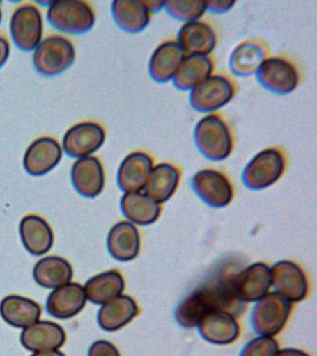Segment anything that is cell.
I'll return each mask as SVG.
<instances>
[{"instance_id":"1","label":"cell","mask_w":317,"mask_h":356,"mask_svg":"<svg viewBox=\"0 0 317 356\" xmlns=\"http://www.w3.org/2000/svg\"><path fill=\"white\" fill-rule=\"evenodd\" d=\"M235 266L231 264L219 267L204 283L183 298L175 310L174 316L180 327L193 328L210 312L224 311L239 316L246 303L236 299L233 289Z\"/></svg>"},{"instance_id":"2","label":"cell","mask_w":317,"mask_h":356,"mask_svg":"<svg viewBox=\"0 0 317 356\" xmlns=\"http://www.w3.org/2000/svg\"><path fill=\"white\" fill-rule=\"evenodd\" d=\"M194 138L200 153L208 160L224 161L233 152L232 132L218 114H208L200 119L194 128Z\"/></svg>"},{"instance_id":"3","label":"cell","mask_w":317,"mask_h":356,"mask_svg":"<svg viewBox=\"0 0 317 356\" xmlns=\"http://www.w3.org/2000/svg\"><path fill=\"white\" fill-rule=\"evenodd\" d=\"M285 154L277 147L257 153L245 167L242 181L247 188L261 191L277 183L285 172Z\"/></svg>"},{"instance_id":"4","label":"cell","mask_w":317,"mask_h":356,"mask_svg":"<svg viewBox=\"0 0 317 356\" xmlns=\"http://www.w3.org/2000/svg\"><path fill=\"white\" fill-rule=\"evenodd\" d=\"M291 302L277 292L264 295L253 308L250 322L258 335L272 337L279 334L291 313Z\"/></svg>"},{"instance_id":"5","label":"cell","mask_w":317,"mask_h":356,"mask_svg":"<svg viewBox=\"0 0 317 356\" xmlns=\"http://www.w3.org/2000/svg\"><path fill=\"white\" fill-rule=\"evenodd\" d=\"M47 19L49 24L62 32H88L95 24V14L87 2L80 0H57L49 3Z\"/></svg>"},{"instance_id":"6","label":"cell","mask_w":317,"mask_h":356,"mask_svg":"<svg viewBox=\"0 0 317 356\" xmlns=\"http://www.w3.org/2000/svg\"><path fill=\"white\" fill-rule=\"evenodd\" d=\"M76 51L73 44L61 35H51L36 47L33 63L36 70L46 76L62 74L74 63Z\"/></svg>"},{"instance_id":"7","label":"cell","mask_w":317,"mask_h":356,"mask_svg":"<svg viewBox=\"0 0 317 356\" xmlns=\"http://www.w3.org/2000/svg\"><path fill=\"white\" fill-rule=\"evenodd\" d=\"M235 93V85L229 78L214 74L192 89L189 100L192 107L199 113H213L227 105Z\"/></svg>"},{"instance_id":"8","label":"cell","mask_w":317,"mask_h":356,"mask_svg":"<svg viewBox=\"0 0 317 356\" xmlns=\"http://www.w3.org/2000/svg\"><path fill=\"white\" fill-rule=\"evenodd\" d=\"M255 74L263 88L277 95L291 94L300 83L297 67L282 57L267 58Z\"/></svg>"},{"instance_id":"9","label":"cell","mask_w":317,"mask_h":356,"mask_svg":"<svg viewBox=\"0 0 317 356\" xmlns=\"http://www.w3.org/2000/svg\"><path fill=\"white\" fill-rule=\"evenodd\" d=\"M191 188L203 202L212 208L226 207L233 200L232 183L218 170H200L192 177Z\"/></svg>"},{"instance_id":"10","label":"cell","mask_w":317,"mask_h":356,"mask_svg":"<svg viewBox=\"0 0 317 356\" xmlns=\"http://www.w3.org/2000/svg\"><path fill=\"white\" fill-rule=\"evenodd\" d=\"M10 33L16 46L31 51L40 44L43 21L40 11L33 5H23L13 13L10 19Z\"/></svg>"},{"instance_id":"11","label":"cell","mask_w":317,"mask_h":356,"mask_svg":"<svg viewBox=\"0 0 317 356\" xmlns=\"http://www.w3.org/2000/svg\"><path fill=\"white\" fill-rule=\"evenodd\" d=\"M105 141V131L101 124L83 122L75 124L65 133L63 149L71 158H86L101 149Z\"/></svg>"},{"instance_id":"12","label":"cell","mask_w":317,"mask_h":356,"mask_svg":"<svg viewBox=\"0 0 317 356\" xmlns=\"http://www.w3.org/2000/svg\"><path fill=\"white\" fill-rule=\"evenodd\" d=\"M272 284L271 268L264 263H255L233 278V289L240 302H258L268 292Z\"/></svg>"},{"instance_id":"13","label":"cell","mask_w":317,"mask_h":356,"mask_svg":"<svg viewBox=\"0 0 317 356\" xmlns=\"http://www.w3.org/2000/svg\"><path fill=\"white\" fill-rule=\"evenodd\" d=\"M272 284L275 292L291 302H299L308 293V280L305 273L291 261H280L271 268Z\"/></svg>"},{"instance_id":"14","label":"cell","mask_w":317,"mask_h":356,"mask_svg":"<svg viewBox=\"0 0 317 356\" xmlns=\"http://www.w3.org/2000/svg\"><path fill=\"white\" fill-rule=\"evenodd\" d=\"M62 156V147L56 139L49 136L36 139L24 153V170L29 175L40 177L55 168Z\"/></svg>"},{"instance_id":"15","label":"cell","mask_w":317,"mask_h":356,"mask_svg":"<svg viewBox=\"0 0 317 356\" xmlns=\"http://www.w3.org/2000/svg\"><path fill=\"white\" fill-rule=\"evenodd\" d=\"M87 302L84 288L79 283H68L54 289L46 302L49 316L58 319H70L83 310Z\"/></svg>"},{"instance_id":"16","label":"cell","mask_w":317,"mask_h":356,"mask_svg":"<svg viewBox=\"0 0 317 356\" xmlns=\"http://www.w3.org/2000/svg\"><path fill=\"white\" fill-rule=\"evenodd\" d=\"M74 188L86 197H95L105 188V170L99 159L88 156L75 161L71 170Z\"/></svg>"},{"instance_id":"17","label":"cell","mask_w":317,"mask_h":356,"mask_svg":"<svg viewBox=\"0 0 317 356\" xmlns=\"http://www.w3.org/2000/svg\"><path fill=\"white\" fill-rule=\"evenodd\" d=\"M197 327L206 341L217 345L233 343L240 334L235 317L224 311L210 312L205 314Z\"/></svg>"},{"instance_id":"18","label":"cell","mask_w":317,"mask_h":356,"mask_svg":"<svg viewBox=\"0 0 317 356\" xmlns=\"http://www.w3.org/2000/svg\"><path fill=\"white\" fill-rule=\"evenodd\" d=\"M154 167V160L148 153H130L121 161L118 172L119 188L125 193L140 191L146 185L147 178Z\"/></svg>"},{"instance_id":"19","label":"cell","mask_w":317,"mask_h":356,"mask_svg":"<svg viewBox=\"0 0 317 356\" xmlns=\"http://www.w3.org/2000/svg\"><path fill=\"white\" fill-rule=\"evenodd\" d=\"M177 43L188 56H208L215 49L217 35L214 28L208 22H186L178 33Z\"/></svg>"},{"instance_id":"20","label":"cell","mask_w":317,"mask_h":356,"mask_svg":"<svg viewBox=\"0 0 317 356\" xmlns=\"http://www.w3.org/2000/svg\"><path fill=\"white\" fill-rule=\"evenodd\" d=\"M20 341L26 350L34 353L58 350L65 344L66 334L56 323L38 321L24 328Z\"/></svg>"},{"instance_id":"21","label":"cell","mask_w":317,"mask_h":356,"mask_svg":"<svg viewBox=\"0 0 317 356\" xmlns=\"http://www.w3.org/2000/svg\"><path fill=\"white\" fill-rule=\"evenodd\" d=\"M185 54L177 41L163 42L155 49L150 58V76L157 83H167L173 79L185 57Z\"/></svg>"},{"instance_id":"22","label":"cell","mask_w":317,"mask_h":356,"mask_svg":"<svg viewBox=\"0 0 317 356\" xmlns=\"http://www.w3.org/2000/svg\"><path fill=\"white\" fill-rule=\"evenodd\" d=\"M268 54L269 50L263 42L256 39L242 42L231 53V72L239 77L255 74L261 63L268 58Z\"/></svg>"},{"instance_id":"23","label":"cell","mask_w":317,"mask_h":356,"mask_svg":"<svg viewBox=\"0 0 317 356\" xmlns=\"http://www.w3.org/2000/svg\"><path fill=\"white\" fill-rule=\"evenodd\" d=\"M180 171L173 164L158 163L153 167L144 186V194L158 204L168 202L179 186Z\"/></svg>"},{"instance_id":"24","label":"cell","mask_w":317,"mask_h":356,"mask_svg":"<svg viewBox=\"0 0 317 356\" xmlns=\"http://www.w3.org/2000/svg\"><path fill=\"white\" fill-rule=\"evenodd\" d=\"M140 234L132 222L122 221L111 228L107 236V248L116 260H134L140 252Z\"/></svg>"},{"instance_id":"25","label":"cell","mask_w":317,"mask_h":356,"mask_svg":"<svg viewBox=\"0 0 317 356\" xmlns=\"http://www.w3.org/2000/svg\"><path fill=\"white\" fill-rule=\"evenodd\" d=\"M138 314L139 307L135 300L127 295H121L102 305L97 320L102 330L114 332L126 327Z\"/></svg>"},{"instance_id":"26","label":"cell","mask_w":317,"mask_h":356,"mask_svg":"<svg viewBox=\"0 0 317 356\" xmlns=\"http://www.w3.org/2000/svg\"><path fill=\"white\" fill-rule=\"evenodd\" d=\"M20 235L24 246L36 256L49 252L54 242L52 227L45 219L36 214H29L22 219Z\"/></svg>"},{"instance_id":"27","label":"cell","mask_w":317,"mask_h":356,"mask_svg":"<svg viewBox=\"0 0 317 356\" xmlns=\"http://www.w3.org/2000/svg\"><path fill=\"white\" fill-rule=\"evenodd\" d=\"M0 316L12 327L24 330L40 321L41 307L29 298L10 295L0 302Z\"/></svg>"},{"instance_id":"28","label":"cell","mask_w":317,"mask_h":356,"mask_svg":"<svg viewBox=\"0 0 317 356\" xmlns=\"http://www.w3.org/2000/svg\"><path fill=\"white\" fill-rule=\"evenodd\" d=\"M111 10L116 24L127 33H140L151 21V13L144 0H116Z\"/></svg>"},{"instance_id":"29","label":"cell","mask_w":317,"mask_h":356,"mask_svg":"<svg viewBox=\"0 0 317 356\" xmlns=\"http://www.w3.org/2000/svg\"><path fill=\"white\" fill-rule=\"evenodd\" d=\"M83 288L88 300L94 305H102L121 296L124 291L125 281L118 270H110L94 275Z\"/></svg>"},{"instance_id":"30","label":"cell","mask_w":317,"mask_h":356,"mask_svg":"<svg viewBox=\"0 0 317 356\" xmlns=\"http://www.w3.org/2000/svg\"><path fill=\"white\" fill-rule=\"evenodd\" d=\"M33 275L38 285L54 289L71 282L73 268L65 259L48 256L36 264Z\"/></svg>"},{"instance_id":"31","label":"cell","mask_w":317,"mask_h":356,"mask_svg":"<svg viewBox=\"0 0 317 356\" xmlns=\"http://www.w3.org/2000/svg\"><path fill=\"white\" fill-rule=\"evenodd\" d=\"M121 208L130 222L140 225L153 224L161 213L160 205L140 191L125 193L121 197Z\"/></svg>"},{"instance_id":"32","label":"cell","mask_w":317,"mask_h":356,"mask_svg":"<svg viewBox=\"0 0 317 356\" xmlns=\"http://www.w3.org/2000/svg\"><path fill=\"white\" fill-rule=\"evenodd\" d=\"M214 64L208 56L190 55L183 58L173 78L174 86L179 90H192L210 75Z\"/></svg>"},{"instance_id":"33","label":"cell","mask_w":317,"mask_h":356,"mask_svg":"<svg viewBox=\"0 0 317 356\" xmlns=\"http://www.w3.org/2000/svg\"><path fill=\"white\" fill-rule=\"evenodd\" d=\"M167 13L177 21L190 22L199 21L206 10L207 5L205 1H193V0H174L166 1L164 5Z\"/></svg>"},{"instance_id":"34","label":"cell","mask_w":317,"mask_h":356,"mask_svg":"<svg viewBox=\"0 0 317 356\" xmlns=\"http://www.w3.org/2000/svg\"><path fill=\"white\" fill-rule=\"evenodd\" d=\"M278 343L271 337H258L245 345L239 356H275Z\"/></svg>"},{"instance_id":"35","label":"cell","mask_w":317,"mask_h":356,"mask_svg":"<svg viewBox=\"0 0 317 356\" xmlns=\"http://www.w3.org/2000/svg\"><path fill=\"white\" fill-rule=\"evenodd\" d=\"M88 356H121L115 345L107 341L93 342L88 350Z\"/></svg>"},{"instance_id":"36","label":"cell","mask_w":317,"mask_h":356,"mask_svg":"<svg viewBox=\"0 0 317 356\" xmlns=\"http://www.w3.org/2000/svg\"><path fill=\"white\" fill-rule=\"evenodd\" d=\"M207 10L214 14H224L232 10L235 1H228V0H219V1L206 2Z\"/></svg>"},{"instance_id":"37","label":"cell","mask_w":317,"mask_h":356,"mask_svg":"<svg viewBox=\"0 0 317 356\" xmlns=\"http://www.w3.org/2000/svg\"><path fill=\"white\" fill-rule=\"evenodd\" d=\"M10 56V44L6 38L0 36V67L4 65Z\"/></svg>"},{"instance_id":"38","label":"cell","mask_w":317,"mask_h":356,"mask_svg":"<svg viewBox=\"0 0 317 356\" xmlns=\"http://www.w3.org/2000/svg\"><path fill=\"white\" fill-rule=\"evenodd\" d=\"M275 356H310L308 353L303 352V350H300L299 349H293V348H286V349H282L280 350H277L275 353Z\"/></svg>"},{"instance_id":"39","label":"cell","mask_w":317,"mask_h":356,"mask_svg":"<svg viewBox=\"0 0 317 356\" xmlns=\"http://www.w3.org/2000/svg\"><path fill=\"white\" fill-rule=\"evenodd\" d=\"M146 1V4L147 8H149L150 13H155L157 11H160L164 8V5H165V2L164 1H147V0H144Z\"/></svg>"},{"instance_id":"40","label":"cell","mask_w":317,"mask_h":356,"mask_svg":"<svg viewBox=\"0 0 317 356\" xmlns=\"http://www.w3.org/2000/svg\"><path fill=\"white\" fill-rule=\"evenodd\" d=\"M31 356H65L62 352L58 350H43V352L35 353Z\"/></svg>"},{"instance_id":"41","label":"cell","mask_w":317,"mask_h":356,"mask_svg":"<svg viewBox=\"0 0 317 356\" xmlns=\"http://www.w3.org/2000/svg\"><path fill=\"white\" fill-rule=\"evenodd\" d=\"M1 21H2V11H1V8H0V24H1Z\"/></svg>"}]
</instances>
